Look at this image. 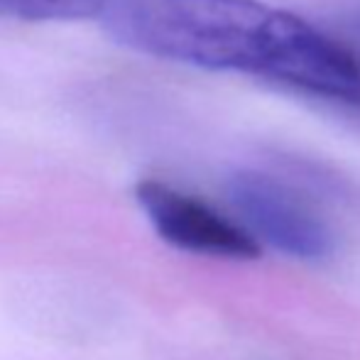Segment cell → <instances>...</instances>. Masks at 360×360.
<instances>
[{
    "mask_svg": "<svg viewBox=\"0 0 360 360\" xmlns=\"http://www.w3.org/2000/svg\"><path fill=\"white\" fill-rule=\"evenodd\" d=\"M226 194L257 240L294 260L323 262L336 250L328 223L275 176L240 169L228 176Z\"/></svg>",
    "mask_w": 360,
    "mask_h": 360,
    "instance_id": "2",
    "label": "cell"
},
{
    "mask_svg": "<svg viewBox=\"0 0 360 360\" xmlns=\"http://www.w3.org/2000/svg\"><path fill=\"white\" fill-rule=\"evenodd\" d=\"M353 27H356V32L360 34V8L353 13Z\"/></svg>",
    "mask_w": 360,
    "mask_h": 360,
    "instance_id": "5",
    "label": "cell"
},
{
    "mask_svg": "<svg viewBox=\"0 0 360 360\" xmlns=\"http://www.w3.org/2000/svg\"><path fill=\"white\" fill-rule=\"evenodd\" d=\"M108 0H0V15L25 22H72L103 18Z\"/></svg>",
    "mask_w": 360,
    "mask_h": 360,
    "instance_id": "4",
    "label": "cell"
},
{
    "mask_svg": "<svg viewBox=\"0 0 360 360\" xmlns=\"http://www.w3.org/2000/svg\"><path fill=\"white\" fill-rule=\"evenodd\" d=\"M135 199L157 236L179 250L226 260H257L262 255L260 240L248 228L223 216L199 196L165 181L145 179L135 186Z\"/></svg>",
    "mask_w": 360,
    "mask_h": 360,
    "instance_id": "3",
    "label": "cell"
},
{
    "mask_svg": "<svg viewBox=\"0 0 360 360\" xmlns=\"http://www.w3.org/2000/svg\"><path fill=\"white\" fill-rule=\"evenodd\" d=\"M118 42L167 62L275 81L360 108V59L289 10L260 0H108Z\"/></svg>",
    "mask_w": 360,
    "mask_h": 360,
    "instance_id": "1",
    "label": "cell"
}]
</instances>
